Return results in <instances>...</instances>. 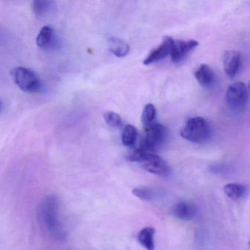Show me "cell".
Returning a JSON list of instances; mask_svg holds the SVG:
<instances>
[{"label":"cell","instance_id":"1","mask_svg":"<svg viewBox=\"0 0 250 250\" xmlns=\"http://www.w3.org/2000/svg\"><path fill=\"white\" fill-rule=\"evenodd\" d=\"M60 208L61 203L57 196H46L38 208V219L43 230L51 238L63 241L66 239L67 232L61 218Z\"/></svg>","mask_w":250,"mask_h":250},{"label":"cell","instance_id":"2","mask_svg":"<svg viewBox=\"0 0 250 250\" xmlns=\"http://www.w3.org/2000/svg\"><path fill=\"white\" fill-rule=\"evenodd\" d=\"M128 159L142 165L147 172L161 177H168L170 174V168L162 158L151 152L137 149L133 152Z\"/></svg>","mask_w":250,"mask_h":250},{"label":"cell","instance_id":"3","mask_svg":"<svg viewBox=\"0 0 250 250\" xmlns=\"http://www.w3.org/2000/svg\"><path fill=\"white\" fill-rule=\"evenodd\" d=\"M183 138L191 143L202 144L206 143L211 136V128L208 122L202 117L189 118L181 128Z\"/></svg>","mask_w":250,"mask_h":250},{"label":"cell","instance_id":"4","mask_svg":"<svg viewBox=\"0 0 250 250\" xmlns=\"http://www.w3.org/2000/svg\"><path fill=\"white\" fill-rule=\"evenodd\" d=\"M11 76L15 84L23 91L39 93L42 90L40 78L36 72L29 68L17 67L12 70Z\"/></svg>","mask_w":250,"mask_h":250},{"label":"cell","instance_id":"5","mask_svg":"<svg viewBox=\"0 0 250 250\" xmlns=\"http://www.w3.org/2000/svg\"><path fill=\"white\" fill-rule=\"evenodd\" d=\"M225 100L232 112L236 113L244 112L248 102V90L246 84L239 82L229 86L225 95Z\"/></svg>","mask_w":250,"mask_h":250},{"label":"cell","instance_id":"6","mask_svg":"<svg viewBox=\"0 0 250 250\" xmlns=\"http://www.w3.org/2000/svg\"><path fill=\"white\" fill-rule=\"evenodd\" d=\"M166 136V130L162 124L154 123L146 128V135L140 143L138 149L146 152L156 150L163 143Z\"/></svg>","mask_w":250,"mask_h":250},{"label":"cell","instance_id":"7","mask_svg":"<svg viewBox=\"0 0 250 250\" xmlns=\"http://www.w3.org/2000/svg\"><path fill=\"white\" fill-rule=\"evenodd\" d=\"M198 45V42L196 40L174 41L170 52L172 62L175 63L181 62Z\"/></svg>","mask_w":250,"mask_h":250},{"label":"cell","instance_id":"8","mask_svg":"<svg viewBox=\"0 0 250 250\" xmlns=\"http://www.w3.org/2000/svg\"><path fill=\"white\" fill-rule=\"evenodd\" d=\"M173 42V39L169 36L164 38L162 43L157 48L153 49L143 61L144 65H148L153 62H158L166 58L167 55H170Z\"/></svg>","mask_w":250,"mask_h":250},{"label":"cell","instance_id":"9","mask_svg":"<svg viewBox=\"0 0 250 250\" xmlns=\"http://www.w3.org/2000/svg\"><path fill=\"white\" fill-rule=\"evenodd\" d=\"M197 207L194 203L188 201H180L172 208V216L179 220H192L197 216Z\"/></svg>","mask_w":250,"mask_h":250},{"label":"cell","instance_id":"10","mask_svg":"<svg viewBox=\"0 0 250 250\" xmlns=\"http://www.w3.org/2000/svg\"><path fill=\"white\" fill-rule=\"evenodd\" d=\"M241 66V55L236 51H228L224 57V71L227 76L232 78L238 74Z\"/></svg>","mask_w":250,"mask_h":250},{"label":"cell","instance_id":"11","mask_svg":"<svg viewBox=\"0 0 250 250\" xmlns=\"http://www.w3.org/2000/svg\"><path fill=\"white\" fill-rule=\"evenodd\" d=\"M56 35L53 28L49 26L42 27L36 38V43L39 47L43 49H51L56 45Z\"/></svg>","mask_w":250,"mask_h":250},{"label":"cell","instance_id":"12","mask_svg":"<svg viewBox=\"0 0 250 250\" xmlns=\"http://www.w3.org/2000/svg\"><path fill=\"white\" fill-rule=\"evenodd\" d=\"M194 77L199 84L205 88H209L214 83V74L213 71L206 64H202L195 70Z\"/></svg>","mask_w":250,"mask_h":250},{"label":"cell","instance_id":"13","mask_svg":"<svg viewBox=\"0 0 250 250\" xmlns=\"http://www.w3.org/2000/svg\"><path fill=\"white\" fill-rule=\"evenodd\" d=\"M224 192L232 200H240L246 198L248 196L249 188L244 184L230 183L224 187Z\"/></svg>","mask_w":250,"mask_h":250},{"label":"cell","instance_id":"14","mask_svg":"<svg viewBox=\"0 0 250 250\" xmlns=\"http://www.w3.org/2000/svg\"><path fill=\"white\" fill-rule=\"evenodd\" d=\"M154 228L151 227H147L143 228L138 234V241L144 248L147 250H154Z\"/></svg>","mask_w":250,"mask_h":250},{"label":"cell","instance_id":"15","mask_svg":"<svg viewBox=\"0 0 250 250\" xmlns=\"http://www.w3.org/2000/svg\"><path fill=\"white\" fill-rule=\"evenodd\" d=\"M108 43L110 52L118 58H124L129 52V45L125 41L117 38H112L109 39Z\"/></svg>","mask_w":250,"mask_h":250},{"label":"cell","instance_id":"16","mask_svg":"<svg viewBox=\"0 0 250 250\" xmlns=\"http://www.w3.org/2000/svg\"><path fill=\"white\" fill-rule=\"evenodd\" d=\"M56 5L52 1L36 0L33 2V11L37 17H44L55 11Z\"/></svg>","mask_w":250,"mask_h":250},{"label":"cell","instance_id":"17","mask_svg":"<svg viewBox=\"0 0 250 250\" xmlns=\"http://www.w3.org/2000/svg\"><path fill=\"white\" fill-rule=\"evenodd\" d=\"M132 193L136 197L143 201L150 202L156 200L160 196L159 191L151 187H137L132 190Z\"/></svg>","mask_w":250,"mask_h":250},{"label":"cell","instance_id":"18","mask_svg":"<svg viewBox=\"0 0 250 250\" xmlns=\"http://www.w3.org/2000/svg\"><path fill=\"white\" fill-rule=\"evenodd\" d=\"M137 128L132 125H125L122 133V143L126 147H132L137 141Z\"/></svg>","mask_w":250,"mask_h":250},{"label":"cell","instance_id":"19","mask_svg":"<svg viewBox=\"0 0 250 250\" xmlns=\"http://www.w3.org/2000/svg\"><path fill=\"white\" fill-rule=\"evenodd\" d=\"M156 116V109L154 105L152 104H147L143 109L142 113V123L146 128L150 126L152 124H154L155 118Z\"/></svg>","mask_w":250,"mask_h":250},{"label":"cell","instance_id":"20","mask_svg":"<svg viewBox=\"0 0 250 250\" xmlns=\"http://www.w3.org/2000/svg\"><path fill=\"white\" fill-rule=\"evenodd\" d=\"M104 118L107 125L112 127V128H118L122 125L121 117L118 114L112 112V111L106 112L104 115Z\"/></svg>","mask_w":250,"mask_h":250},{"label":"cell","instance_id":"21","mask_svg":"<svg viewBox=\"0 0 250 250\" xmlns=\"http://www.w3.org/2000/svg\"><path fill=\"white\" fill-rule=\"evenodd\" d=\"M1 108H2V104H1V102H0V111H1Z\"/></svg>","mask_w":250,"mask_h":250}]
</instances>
